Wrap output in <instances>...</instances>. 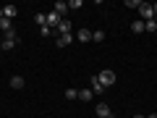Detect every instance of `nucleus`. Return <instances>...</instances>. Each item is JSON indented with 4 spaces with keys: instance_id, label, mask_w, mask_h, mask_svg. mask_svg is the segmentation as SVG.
<instances>
[{
    "instance_id": "obj_9",
    "label": "nucleus",
    "mask_w": 157,
    "mask_h": 118,
    "mask_svg": "<svg viewBox=\"0 0 157 118\" xmlns=\"http://www.w3.org/2000/svg\"><path fill=\"white\" fill-rule=\"evenodd\" d=\"M89 89L94 92V95H100V92H105V87L100 84V79H97V76H92V87H89Z\"/></svg>"
},
{
    "instance_id": "obj_26",
    "label": "nucleus",
    "mask_w": 157,
    "mask_h": 118,
    "mask_svg": "<svg viewBox=\"0 0 157 118\" xmlns=\"http://www.w3.org/2000/svg\"><path fill=\"white\" fill-rule=\"evenodd\" d=\"M147 118H157V113H149V116H147Z\"/></svg>"
},
{
    "instance_id": "obj_25",
    "label": "nucleus",
    "mask_w": 157,
    "mask_h": 118,
    "mask_svg": "<svg viewBox=\"0 0 157 118\" xmlns=\"http://www.w3.org/2000/svg\"><path fill=\"white\" fill-rule=\"evenodd\" d=\"M134 118H147V116H144V113H136V116H134Z\"/></svg>"
},
{
    "instance_id": "obj_10",
    "label": "nucleus",
    "mask_w": 157,
    "mask_h": 118,
    "mask_svg": "<svg viewBox=\"0 0 157 118\" xmlns=\"http://www.w3.org/2000/svg\"><path fill=\"white\" fill-rule=\"evenodd\" d=\"M92 97H94V92H92V89H78V100H81V102H89Z\"/></svg>"
},
{
    "instance_id": "obj_18",
    "label": "nucleus",
    "mask_w": 157,
    "mask_h": 118,
    "mask_svg": "<svg viewBox=\"0 0 157 118\" xmlns=\"http://www.w3.org/2000/svg\"><path fill=\"white\" fill-rule=\"evenodd\" d=\"M8 29H13V21L11 18H3L0 21V32H8Z\"/></svg>"
},
{
    "instance_id": "obj_23",
    "label": "nucleus",
    "mask_w": 157,
    "mask_h": 118,
    "mask_svg": "<svg viewBox=\"0 0 157 118\" xmlns=\"http://www.w3.org/2000/svg\"><path fill=\"white\" fill-rule=\"evenodd\" d=\"M141 0H126V8H139Z\"/></svg>"
},
{
    "instance_id": "obj_15",
    "label": "nucleus",
    "mask_w": 157,
    "mask_h": 118,
    "mask_svg": "<svg viewBox=\"0 0 157 118\" xmlns=\"http://www.w3.org/2000/svg\"><path fill=\"white\" fill-rule=\"evenodd\" d=\"M131 32H134V34H141V32H144V21H141V18H139V21H134V24H131Z\"/></svg>"
},
{
    "instance_id": "obj_1",
    "label": "nucleus",
    "mask_w": 157,
    "mask_h": 118,
    "mask_svg": "<svg viewBox=\"0 0 157 118\" xmlns=\"http://www.w3.org/2000/svg\"><path fill=\"white\" fill-rule=\"evenodd\" d=\"M97 79H100V84L107 89V87H113V84H115V71L105 68V71H100V73H97Z\"/></svg>"
},
{
    "instance_id": "obj_2",
    "label": "nucleus",
    "mask_w": 157,
    "mask_h": 118,
    "mask_svg": "<svg viewBox=\"0 0 157 118\" xmlns=\"http://www.w3.org/2000/svg\"><path fill=\"white\" fill-rule=\"evenodd\" d=\"M136 11L141 13V21H152L155 18V11H152V3H139V8Z\"/></svg>"
},
{
    "instance_id": "obj_3",
    "label": "nucleus",
    "mask_w": 157,
    "mask_h": 118,
    "mask_svg": "<svg viewBox=\"0 0 157 118\" xmlns=\"http://www.w3.org/2000/svg\"><path fill=\"white\" fill-rule=\"evenodd\" d=\"M45 18H47V26H50V29H52V32H55V29H58V24H60V21H63V18H60V16H58V13H55V11H50V13H45Z\"/></svg>"
},
{
    "instance_id": "obj_21",
    "label": "nucleus",
    "mask_w": 157,
    "mask_h": 118,
    "mask_svg": "<svg viewBox=\"0 0 157 118\" xmlns=\"http://www.w3.org/2000/svg\"><path fill=\"white\" fill-rule=\"evenodd\" d=\"M73 8H81V0H68V11H73Z\"/></svg>"
},
{
    "instance_id": "obj_20",
    "label": "nucleus",
    "mask_w": 157,
    "mask_h": 118,
    "mask_svg": "<svg viewBox=\"0 0 157 118\" xmlns=\"http://www.w3.org/2000/svg\"><path fill=\"white\" fill-rule=\"evenodd\" d=\"M3 39H18V37H16V29H8V32H3Z\"/></svg>"
},
{
    "instance_id": "obj_19",
    "label": "nucleus",
    "mask_w": 157,
    "mask_h": 118,
    "mask_svg": "<svg viewBox=\"0 0 157 118\" xmlns=\"http://www.w3.org/2000/svg\"><path fill=\"white\" fill-rule=\"evenodd\" d=\"M34 21H37V26H39V29H42V26L47 24V18H45V13H37V16H34Z\"/></svg>"
},
{
    "instance_id": "obj_8",
    "label": "nucleus",
    "mask_w": 157,
    "mask_h": 118,
    "mask_svg": "<svg viewBox=\"0 0 157 118\" xmlns=\"http://www.w3.org/2000/svg\"><path fill=\"white\" fill-rule=\"evenodd\" d=\"M55 13H58V16H66V13H68V3H63V0H58V3H55Z\"/></svg>"
},
{
    "instance_id": "obj_14",
    "label": "nucleus",
    "mask_w": 157,
    "mask_h": 118,
    "mask_svg": "<svg viewBox=\"0 0 157 118\" xmlns=\"http://www.w3.org/2000/svg\"><path fill=\"white\" fill-rule=\"evenodd\" d=\"M63 95H66V100H76V97H78V89H76V87H68Z\"/></svg>"
},
{
    "instance_id": "obj_22",
    "label": "nucleus",
    "mask_w": 157,
    "mask_h": 118,
    "mask_svg": "<svg viewBox=\"0 0 157 118\" xmlns=\"http://www.w3.org/2000/svg\"><path fill=\"white\" fill-rule=\"evenodd\" d=\"M39 34H42V37H50V34H52V29H50V26H47V24H45V26L39 29Z\"/></svg>"
},
{
    "instance_id": "obj_17",
    "label": "nucleus",
    "mask_w": 157,
    "mask_h": 118,
    "mask_svg": "<svg viewBox=\"0 0 157 118\" xmlns=\"http://www.w3.org/2000/svg\"><path fill=\"white\" fill-rule=\"evenodd\" d=\"M144 32H157V18H152V21H144Z\"/></svg>"
},
{
    "instance_id": "obj_13",
    "label": "nucleus",
    "mask_w": 157,
    "mask_h": 118,
    "mask_svg": "<svg viewBox=\"0 0 157 118\" xmlns=\"http://www.w3.org/2000/svg\"><path fill=\"white\" fill-rule=\"evenodd\" d=\"M24 84H26L24 76H13V79H11V87H13V89H24Z\"/></svg>"
},
{
    "instance_id": "obj_6",
    "label": "nucleus",
    "mask_w": 157,
    "mask_h": 118,
    "mask_svg": "<svg viewBox=\"0 0 157 118\" xmlns=\"http://www.w3.org/2000/svg\"><path fill=\"white\" fill-rule=\"evenodd\" d=\"M76 39H78V42H92V32H89V29H78Z\"/></svg>"
},
{
    "instance_id": "obj_7",
    "label": "nucleus",
    "mask_w": 157,
    "mask_h": 118,
    "mask_svg": "<svg viewBox=\"0 0 157 118\" xmlns=\"http://www.w3.org/2000/svg\"><path fill=\"white\" fill-rule=\"evenodd\" d=\"M94 113H97V118H105V116H110V105H107V102H100Z\"/></svg>"
},
{
    "instance_id": "obj_11",
    "label": "nucleus",
    "mask_w": 157,
    "mask_h": 118,
    "mask_svg": "<svg viewBox=\"0 0 157 118\" xmlns=\"http://www.w3.org/2000/svg\"><path fill=\"white\" fill-rule=\"evenodd\" d=\"M3 16L13 21V18H16V6H3Z\"/></svg>"
},
{
    "instance_id": "obj_24",
    "label": "nucleus",
    "mask_w": 157,
    "mask_h": 118,
    "mask_svg": "<svg viewBox=\"0 0 157 118\" xmlns=\"http://www.w3.org/2000/svg\"><path fill=\"white\" fill-rule=\"evenodd\" d=\"M152 11H155V18H157V3H152Z\"/></svg>"
},
{
    "instance_id": "obj_5",
    "label": "nucleus",
    "mask_w": 157,
    "mask_h": 118,
    "mask_svg": "<svg viewBox=\"0 0 157 118\" xmlns=\"http://www.w3.org/2000/svg\"><path fill=\"white\" fill-rule=\"evenodd\" d=\"M55 42H58V47H68L73 42V34H55Z\"/></svg>"
},
{
    "instance_id": "obj_12",
    "label": "nucleus",
    "mask_w": 157,
    "mask_h": 118,
    "mask_svg": "<svg viewBox=\"0 0 157 118\" xmlns=\"http://www.w3.org/2000/svg\"><path fill=\"white\" fill-rule=\"evenodd\" d=\"M16 45H18V39H3L0 42V50H13Z\"/></svg>"
},
{
    "instance_id": "obj_4",
    "label": "nucleus",
    "mask_w": 157,
    "mask_h": 118,
    "mask_svg": "<svg viewBox=\"0 0 157 118\" xmlns=\"http://www.w3.org/2000/svg\"><path fill=\"white\" fill-rule=\"evenodd\" d=\"M55 34H73V26H71V21H68V18H63V21L58 24Z\"/></svg>"
},
{
    "instance_id": "obj_27",
    "label": "nucleus",
    "mask_w": 157,
    "mask_h": 118,
    "mask_svg": "<svg viewBox=\"0 0 157 118\" xmlns=\"http://www.w3.org/2000/svg\"><path fill=\"white\" fill-rule=\"evenodd\" d=\"M105 118H115V116H113V113H110V116H105Z\"/></svg>"
},
{
    "instance_id": "obj_16",
    "label": "nucleus",
    "mask_w": 157,
    "mask_h": 118,
    "mask_svg": "<svg viewBox=\"0 0 157 118\" xmlns=\"http://www.w3.org/2000/svg\"><path fill=\"white\" fill-rule=\"evenodd\" d=\"M92 39H94V42H105V32H102V29H94V32H92Z\"/></svg>"
}]
</instances>
